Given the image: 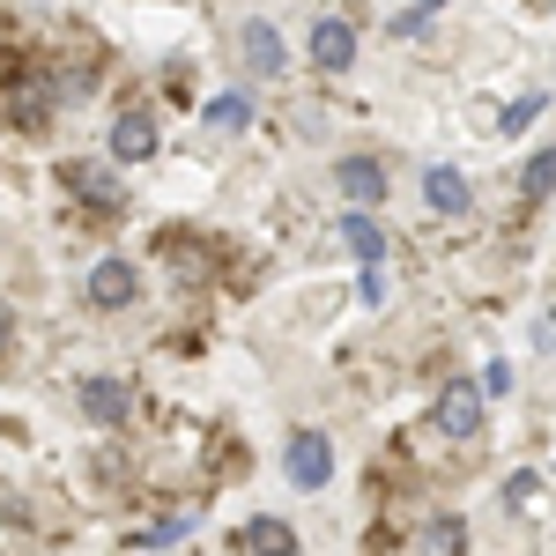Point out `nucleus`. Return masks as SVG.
<instances>
[{
    "mask_svg": "<svg viewBox=\"0 0 556 556\" xmlns=\"http://www.w3.org/2000/svg\"><path fill=\"white\" fill-rule=\"evenodd\" d=\"M60 186H67V193H75L83 208H97V215H119V208H127L119 178L104 172V164H83V156H75V164H60Z\"/></svg>",
    "mask_w": 556,
    "mask_h": 556,
    "instance_id": "obj_1",
    "label": "nucleus"
},
{
    "mask_svg": "<svg viewBox=\"0 0 556 556\" xmlns=\"http://www.w3.org/2000/svg\"><path fill=\"white\" fill-rule=\"evenodd\" d=\"M438 430L445 438H475L482 430V393L468 379H445V393H438Z\"/></svg>",
    "mask_w": 556,
    "mask_h": 556,
    "instance_id": "obj_2",
    "label": "nucleus"
},
{
    "mask_svg": "<svg viewBox=\"0 0 556 556\" xmlns=\"http://www.w3.org/2000/svg\"><path fill=\"white\" fill-rule=\"evenodd\" d=\"M327 475H334V445H327L319 430H298V438H290V482H298V490H319Z\"/></svg>",
    "mask_w": 556,
    "mask_h": 556,
    "instance_id": "obj_3",
    "label": "nucleus"
},
{
    "mask_svg": "<svg viewBox=\"0 0 556 556\" xmlns=\"http://www.w3.org/2000/svg\"><path fill=\"white\" fill-rule=\"evenodd\" d=\"M334 178H342L349 201H356V215H371L386 201V172L371 164V156H342V172H334Z\"/></svg>",
    "mask_w": 556,
    "mask_h": 556,
    "instance_id": "obj_4",
    "label": "nucleus"
},
{
    "mask_svg": "<svg viewBox=\"0 0 556 556\" xmlns=\"http://www.w3.org/2000/svg\"><path fill=\"white\" fill-rule=\"evenodd\" d=\"M134 290H141V275L127 260H97L89 267V304H134Z\"/></svg>",
    "mask_w": 556,
    "mask_h": 556,
    "instance_id": "obj_5",
    "label": "nucleus"
},
{
    "mask_svg": "<svg viewBox=\"0 0 556 556\" xmlns=\"http://www.w3.org/2000/svg\"><path fill=\"white\" fill-rule=\"evenodd\" d=\"M127 408H134V393L119 379H83V416L89 424H127Z\"/></svg>",
    "mask_w": 556,
    "mask_h": 556,
    "instance_id": "obj_6",
    "label": "nucleus"
},
{
    "mask_svg": "<svg viewBox=\"0 0 556 556\" xmlns=\"http://www.w3.org/2000/svg\"><path fill=\"white\" fill-rule=\"evenodd\" d=\"M238 549L245 556H298V534H290V519H245Z\"/></svg>",
    "mask_w": 556,
    "mask_h": 556,
    "instance_id": "obj_7",
    "label": "nucleus"
},
{
    "mask_svg": "<svg viewBox=\"0 0 556 556\" xmlns=\"http://www.w3.org/2000/svg\"><path fill=\"white\" fill-rule=\"evenodd\" d=\"M112 156H127V164L156 156V119H149V112H119V119H112Z\"/></svg>",
    "mask_w": 556,
    "mask_h": 556,
    "instance_id": "obj_8",
    "label": "nucleus"
},
{
    "mask_svg": "<svg viewBox=\"0 0 556 556\" xmlns=\"http://www.w3.org/2000/svg\"><path fill=\"white\" fill-rule=\"evenodd\" d=\"M312 60H319L327 75H342L349 60H356V30H349V23H312Z\"/></svg>",
    "mask_w": 556,
    "mask_h": 556,
    "instance_id": "obj_9",
    "label": "nucleus"
},
{
    "mask_svg": "<svg viewBox=\"0 0 556 556\" xmlns=\"http://www.w3.org/2000/svg\"><path fill=\"white\" fill-rule=\"evenodd\" d=\"M424 201L438 215H468V178L453 172V164H430V178H424Z\"/></svg>",
    "mask_w": 556,
    "mask_h": 556,
    "instance_id": "obj_10",
    "label": "nucleus"
},
{
    "mask_svg": "<svg viewBox=\"0 0 556 556\" xmlns=\"http://www.w3.org/2000/svg\"><path fill=\"white\" fill-rule=\"evenodd\" d=\"M416 556H468V519L438 513L424 534H416Z\"/></svg>",
    "mask_w": 556,
    "mask_h": 556,
    "instance_id": "obj_11",
    "label": "nucleus"
},
{
    "mask_svg": "<svg viewBox=\"0 0 556 556\" xmlns=\"http://www.w3.org/2000/svg\"><path fill=\"white\" fill-rule=\"evenodd\" d=\"M342 245H349V260H364V267H371V260H386V230L371 223V215H349V223H342Z\"/></svg>",
    "mask_w": 556,
    "mask_h": 556,
    "instance_id": "obj_12",
    "label": "nucleus"
},
{
    "mask_svg": "<svg viewBox=\"0 0 556 556\" xmlns=\"http://www.w3.org/2000/svg\"><path fill=\"white\" fill-rule=\"evenodd\" d=\"M208 127L215 134H245V127H253V97H238V89H230V97H215V104H208Z\"/></svg>",
    "mask_w": 556,
    "mask_h": 556,
    "instance_id": "obj_13",
    "label": "nucleus"
},
{
    "mask_svg": "<svg viewBox=\"0 0 556 556\" xmlns=\"http://www.w3.org/2000/svg\"><path fill=\"white\" fill-rule=\"evenodd\" d=\"M245 60H253L260 75H275V67H282V38H275L267 23H245Z\"/></svg>",
    "mask_w": 556,
    "mask_h": 556,
    "instance_id": "obj_14",
    "label": "nucleus"
},
{
    "mask_svg": "<svg viewBox=\"0 0 556 556\" xmlns=\"http://www.w3.org/2000/svg\"><path fill=\"white\" fill-rule=\"evenodd\" d=\"M549 186H556V156L534 149V156H527V201H549Z\"/></svg>",
    "mask_w": 556,
    "mask_h": 556,
    "instance_id": "obj_15",
    "label": "nucleus"
},
{
    "mask_svg": "<svg viewBox=\"0 0 556 556\" xmlns=\"http://www.w3.org/2000/svg\"><path fill=\"white\" fill-rule=\"evenodd\" d=\"M534 497H542V475H534V468H519L513 482H505V505H513V513H527Z\"/></svg>",
    "mask_w": 556,
    "mask_h": 556,
    "instance_id": "obj_16",
    "label": "nucleus"
},
{
    "mask_svg": "<svg viewBox=\"0 0 556 556\" xmlns=\"http://www.w3.org/2000/svg\"><path fill=\"white\" fill-rule=\"evenodd\" d=\"M542 104H549V89H527V97H519L513 112H505V127H513V134H527V119H542Z\"/></svg>",
    "mask_w": 556,
    "mask_h": 556,
    "instance_id": "obj_17",
    "label": "nucleus"
},
{
    "mask_svg": "<svg viewBox=\"0 0 556 556\" xmlns=\"http://www.w3.org/2000/svg\"><path fill=\"white\" fill-rule=\"evenodd\" d=\"M505 386H513V364H490V371H482V386H475V393H505Z\"/></svg>",
    "mask_w": 556,
    "mask_h": 556,
    "instance_id": "obj_18",
    "label": "nucleus"
},
{
    "mask_svg": "<svg viewBox=\"0 0 556 556\" xmlns=\"http://www.w3.org/2000/svg\"><path fill=\"white\" fill-rule=\"evenodd\" d=\"M0 349H8V304H0Z\"/></svg>",
    "mask_w": 556,
    "mask_h": 556,
    "instance_id": "obj_19",
    "label": "nucleus"
}]
</instances>
